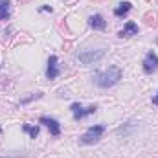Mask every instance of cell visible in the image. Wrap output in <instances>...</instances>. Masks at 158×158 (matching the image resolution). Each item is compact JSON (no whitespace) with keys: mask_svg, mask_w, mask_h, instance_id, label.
<instances>
[{"mask_svg":"<svg viewBox=\"0 0 158 158\" xmlns=\"http://www.w3.org/2000/svg\"><path fill=\"white\" fill-rule=\"evenodd\" d=\"M131 7H132L131 2H121L118 7L114 9V15H116V17H123V15H127V13L131 11Z\"/></svg>","mask_w":158,"mask_h":158,"instance_id":"30bf717a","label":"cell"},{"mask_svg":"<svg viewBox=\"0 0 158 158\" xmlns=\"http://www.w3.org/2000/svg\"><path fill=\"white\" fill-rule=\"evenodd\" d=\"M88 24H90L92 30H98V31H103V30L107 28V22H105V19H103L101 15H92V17L88 19Z\"/></svg>","mask_w":158,"mask_h":158,"instance_id":"ba28073f","label":"cell"},{"mask_svg":"<svg viewBox=\"0 0 158 158\" xmlns=\"http://www.w3.org/2000/svg\"><path fill=\"white\" fill-rule=\"evenodd\" d=\"M103 132H105V125H92V127H88V131L81 136V143L83 145H92V143H96L101 136H103Z\"/></svg>","mask_w":158,"mask_h":158,"instance_id":"7a4b0ae2","label":"cell"},{"mask_svg":"<svg viewBox=\"0 0 158 158\" xmlns=\"http://www.w3.org/2000/svg\"><path fill=\"white\" fill-rule=\"evenodd\" d=\"M70 110H72V114H74V119H83V118H86V116H90V114L96 112V105H90V107L83 109L79 103H74V105L70 107Z\"/></svg>","mask_w":158,"mask_h":158,"instance_id":"5b68a950","label":"cell"},{"mask_svg":"<svg viewBox=\"0 0 158 158\" xmlns=\"http://www.w3.org/2000/svg\"><path fill=\"white\" fill-rule=\"evenodd\" d=\"M59 76V68H57V57L50 55L48 59V68H46V77L48 79H55Z\"/></svg>","mask_w":158,"mask_h":158,"instance_id":"52a82bcc","label":"cell"},{"mask_svg":"<svg viewBox=\"0 0 158 158\" xmlns=\"http://www.w3.org/2000/svg\"><path fill=\"white\" fill-rule=\"evenodd\" d=\"M105 55V48H98V50H83L77 53V59L83 64H92L96 61H99Z\"/></svg>","mask_w":158,"mask_h":158,"instance_id":"3957f363","label":"cell"},{"mask_svg":"<svg viewBox=\"0 0 158 158\" xmlns=\"http://www.w3.org/2000/svg\"><path fill=\"white\" fill-rule=\"evenodd\" d=\"M142 68H143L145 74H153V72L158 70V55L155 52H147V55L142 63Z\"/></svg>","mask_w":158,"mask_h":158,"instance_id":"277c9868","label":"cell"},{"mask_svg":"<svg viewBox=\"0 0 158 158\" xmlns=\"http://www.w3.org/2000/svg\"><path fill=\"white\" fill-rule=\"evenodd\" d=\"M22 129H24L26 132H30V136H31V138H35V136L39 134V127H30V125H24Z\"/></svg>","mask_w":158,"mask_h":158,"instance_id":"7c38bea8","label":"cell"},{"mask_svg":"<svg viewBox=\"0 0 158 158\" xmlns=\"http://www.w3.org/2000/svg\"><path fill=\"white\" fill-rule=\"evenodd\" d=\"M136 33H138V24L132 22V20H129L123 26V30L119 31V37H131V35H136Z\"/></svg>","mask_w":158,"mask_h":158,"instance_id":"9c48e42d","label":"cell"},{"mask_svg":"<svg viewBox=\"0 0 158 158\" xmlns=\"http://www.w3.org/2000/svg\"><path fill=\"white\" fill-rule=\"evenodd\" d=\"M39 123L46 125V127L50 129V134H52V136H59V134H61V125H59V121H57V119L48 118V116H40Z\"/></svg>","mask_w":158,"mask_h":158,"instance_id":"8992f818","label":"cell"},{"mask_svg":"<svg viewBox=\"0 0 158 158\" xmlns=\"http://www.w3.org/2000/svg\"><path fill=\"white\" fill-rule=\"evenodd\" d=\"M0 134H2V129H0Z\"/></svg>","mask_w":158,"mask_h":158,"instance_id":"5bb4252c","label":"cell"},{"mask_svg":"<svg viewBox=\"0 0 158 158\" xmlns=\"http://www.w3.org/2000/svg\"><path fill=\"white\" fill-rule=\"evenodd\" d=\"M153 103H155V105H156V107H158V94H156V96H155V98H153Z\"/></svg>","mask_w":158,"mask_h":158,"instance_id":"4fadbf2b","label":"cell"},{"mask_svg":"<svg viewBox=\"0 0 158 158\" xmlns=\"http://www.w3.org/2000/svg\"><path fill=\"white\" fill-rule=\"evenodd\" d=\"M9 0H0V20L9 19Z\"/></svg>","mask_w":158,"mask_h":158,"instance_id":"8fae6325","label":"cell"},{"mask_svg":"<svg viewBox=\"0 0 158 158\" xmlns=\"http://www.w3.org/2000/svg\"><path fill=\"white\" fill-rule=\"evenodd\" d=\"M119 79H121V68H119V66H109L107 70L98 72V74L94 76L96 85L101 86V88H110V86H114Z\"/></svg>","mask_w":158,"mask_h":158,"instance_id":"6da1fadb","label":"cell"}]
</instances>
